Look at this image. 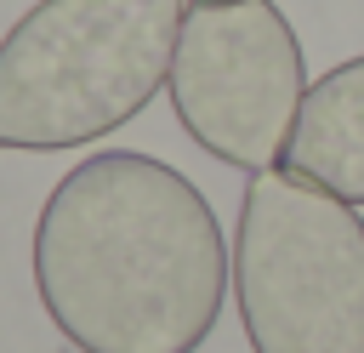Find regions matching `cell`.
<instances>
[{"instance_id":"6da1fadb","label":"cell","mask_w":364,"mask_h":353,"mask_svg":"<svg viewBox=\"0 0 364 353\" xmlns=\"http://www.w3.org/2000/svg\"><path fill=\"white\" fill-rule=\"evenodd\" d=\"M28 251L34 296L74 353H199L222 319V222L154 154H85L46 194Z\"/></svg>"},{"instance_id":"7a4b0ae2","label":"cell","mask_w":364,"mask_h":353,"mask_svg":"<svg viewBox=\"0 0 364 353\" xmlns=\"http://www.w3.org/2000/svg\"><path fill=\"white\" fill-rule=\"evenodd\" d=\"M182 0H40L0 40V154L85 148L171 80Z\"/></svg>"},{"instance_id":"3957f363","label":"cell","mask_w":364,"mask_h":353,"mask_svg":"<svg viewBox=\"0 0 364 353\" xmlns=\"http://www.w3.org/2000/svg\"><path fill=\"white\" fill-rule=\"evenodd\" d=\"M233 302L250 353H364V216L273 165L239 194Z\"/></svg>"},{"instance_id":"277c9868","label":"cell","mask_w":364,"mask_h":353,"mask_svg":"<svg viewBox=\"0 0 364 353\" xmlns=\"http://www.w3.org/2000/svg\"><path fill=\"white\" fill-rule=\"evenodd\" d=\"M165 91L176 125L210 159L245 176L273 171L307 97L301 40L273 0L188 6Z\"/></svg>"},{"instance_id":"5b68a950","label":"cell","mask_w":364,"mask_h":353,"mask_svg":"<svg viewBox=\"0 0 364 353\" xmlns=\"http://www.w3.org/2000/svg\"><path fill=\"white\" fill-rule=\"evenodd\" d=\"M284 171L341 194L347 205H364V57H347L307 85Z\"/></svg>"},{"instance_id":"8992f818","label":"cell","mask_w":364,"mask_h":353,"mask_svg":"<svg viewBox=\"0 0 364 353\" xmlns=\"http://www.w3.org/2000/svg\"><path fill=\"white\" fill-rule=\"evenodd\" d=\"M188 6H222V0H188Z\"/></svg>"}]
</instances>
